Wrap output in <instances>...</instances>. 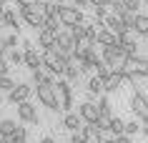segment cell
I'll return each instance as SVG.
<instances>
[{"mask_svg": "<svg viewBox=\"0 0 148 143\" xmlns=\"http://www.w3.org/2000/svg\"><path fill=\"white\" fill-rule=\"evenodd\" d=\"M103 20H106V28H110V30H116L118 35H123V33L128 30V28L123 25V20H121V15H116V13H110V15H106Z\"/></svg>", "mask_w": 148, "mask_h": 143, "instance_id": "obj_22", "label": "cell"}, {"mask_svg": "<svg viewBox=\"0 0 148 143\" xmlns=\"http://www.w3.org/2000/svg\"><path fill=\"white\" fill-rule=\"evenodd\" d=\"M136 15H138L136 10H123L121 13V20H123V25L128 30H136Z\"/></svg>", "mask_w": 148, "mask_h": 143, "instance_id": "obj_27", "label": "cell"}, {"mask_svg": "<svg viewBox=\"0 0 148 143\" xmlns=\"http://www.w3.org/2000/svg\"><path fill=\"white\" fill-rule=\"evenodd\" d=\"M101 58L113 68V70H121L123 63H125V58H128V53H125L121 45H101Z\"/></svg>", "mask_w": 148, "mask_h": 143, "instance_id": "obj_4", "label": "cell"}, {"mask_svg": "<svg viewBox=\"0 0 148 143\" xmlns=\"http://www.w3.org/2000/svg\"><path fill=\"white\" fill-rule=\"evenodd\" d=\"M140 133H143V135H146V138H148V120H146V123H143V126H140Z\"/></svg>", "mask_w": 148, "mask_h": 143, "instance_id": "obj_43", "label": "cell"}, {"mask_svg": "<svg viewBox=\"0 0 148 143\" xmlns=\"http://www.w3.org/2000/svg\"><path fill=\"white\" fill-rule=\"evenodd\" d=\"M131 111H133V116L140 120V123H146L148 120V98L143 93H133V98H131Z\"/></svg>", "mask_w": 148, "mask_h": 143, "instance_id": "obj_10", "label": "cell"}, {"mask_svg": "<svg viewBox=\"0 0 148 143\" xmlns=\"http://www.w3.org/2000/svg\"><path fill=\"white\" fill-rule=\"evenodd\" d=\"M80 131H83V141L86 143H103V131L98 128V123H86Z\"/></svg>", "mask_w": 148, "mask_h": 143, "instance_id": "obj_14", "label": "cell"}, {"mask_svg": "<svg viewBox=\"0 0 148 143\" xmlns=\"http://www.w3.org/2000/svg\"><path fill=\"white\" fill-rule=\"evenodd\" d=\"M15 131H18V120H13V118H3V120H0V135L13 138Z\"/></svg>", "mask_w": 148, "mask_h": 143, "instance_id": "obj_24", "label": "cell"}, {"mask_svg": "<svg viewBox=\"0 0 148 143\" xmlns=\"http://www.w3.org/2000/svg\"><path fill=\"white\" fill-rule=\"evenodd\" d=\"M10 143H28V128L18 126V131L13 133V138H10Z\"/></svg>", "mask_w": 148, "mask_h": 143, "instance_id": "obj_30", "label": "cell"}, {"mask_svg": "<svg viewBox=\"0 0 148 143\" xmlns=\"http://www.w3.org/2000/svg\"><path fill=\"white\" fill-rule=\"evenodd\" d=\"M138 131H140L138 120H128V123H125V133H128V135H136Z\"/></svg>", "mask_w": 148, "mask_h": 143, "instance_id": "obj_34", "label": "cell"}, {"mask_svg": "<svg viewBox=\"0 0 148 143\" xmlns=\"http://www.w3.org/2000/svg\"><path fill=\"white\" fill-rule=\"evenodd\" d=\"M58 18H60L63 28H73V25L83 23V10L75 8V5H65V3H60V5H58Z\"/></svg>", "mask_w": 148, "mask_h": 143, "instance_id": "obj_6", "label": "cell"}, {"mask_svg": "<svg viewBox=\"0 0 148 143\" xmlns=\"http://www.w3.org/2000/svg\"><path fill=\"white\" fill-rule=\"evenodd\" d=\"M133 33H136V30H125L123 35H121V43H118V45L123 48L128 55H138V40H136Z\"/></svg>", "mask_w": 148, "mask_h": 143, "instance_id": "obj_15", "label": "cell"}, {"mask_svg": "<svg viewBox=\"0 0 148 143\" xmlns=\"http://www.w3.org/2000/svg\"><path fill=\"white\" fill-rule=\"evenodd\" d=\"M0 103H3V90H0Z\"/></svg>", "mask_w": 148, "mask_h": 143, "instance_id": "obj_45", "label": "cell"}, {"mask_svg": "<svg viewBox=\"0 0 148 143\" xmlns=\"http://www.w3.org/2000/svg\"><path fill=\"white\" fill-rule=\"evenodd\" d=\"M35 95H38V103L45 105L48 111H53V113L60 111L58 93H55V83H40V86H35Z\"/></svg>", "mask_w": 148, "mask_h": 143, "instance_id": "obj_1", "label": "cell"}, {"mask_svg": "<svg viewBox=\"0 0 148 143\" xmlns=\"http://www.w3.org/2000/svg\"><path fill=\"white\" fill-rule=\"evenodd\" d=\"M10 65H25V53L23 50H18V48H8V53H5Z\"/></svg>", "mask_w": 148, "mask_h": 143, "instance_id": "obj_25", "label": "cell"}, {"mask_svg": "<svg viewBox=\"0 0 148 143\" xmlns=\"http://www.w3.org/2000/svg\"><path fill=\"white\" fill-rule=\"evenodd\" d=\"M70 5H75V8H93V0H70Z\"/></svg>", "mask_w": 148, "mask_h": 143, "instance_id": "obj_36", "label": "cell"}, {"mask_svg": "<svg viewBox=\"0 0 148 143\" xmlns=\"http://www.w3.org/2000/svg\"><path fill=\"white\" fill-rule=\"evenodd\" d=\"M125 80L128 78L123 75V70H113L108 78H103V90H106V93H118V90L123 88Z\"/></svg>", "mask_w": 148, "mask_h": 143, "instance_id": "obj_13", "label": "cell"}, {"mask_svg": "<svg viewBox=\"0 0 148 143\" xmlns=\"http://www.w3.org/2000/svg\"><path fill=\"white\" fill-rule=\"evenodd\" d=\"M121 3H123V8L136 10V13H138V8H140V3H143V0H121Z\"/></svg>", "mask_w": 148, "mask_h": 143, "instance_id": "obj_35", "label": "cell"}, {"mask_svg": "<svg viewBox=\"0 0 148 143\" xmlns=\"http://www.w3.org/2000/svg\"><path fill=\"white\" fill-rule=\"evenodd\" d=\"M30 83H33V86H40V83H55V78H53V73H50V70L45 73V68H35V70H30Z\"/></svg>", "mask_w": 148, "mask_h": 143, "instance_id": "obj_20", "label": "cell"}, {"mask_svg": "<svg viewBox=\"0 0 148 143\" xmlns=\"http://www.w3.org/2000/svg\"><path fill=\"white\" fill-rule=\"evenodd\" d=\"M50 48H55L65 60H73V53H75V38H73L70 28H68V30H63V28H60V30H58V38H55V43Z\"/></svg>", "mask_w": 148, "mask_h": 143, "instance_id": "obj_3", "label": "cell"}, {"mask_svg": "<svg viewBox=\"0 0 148 143\" xmlns=\"http://www.w3.org/2000/svg\"><path fill=\"white\" fill-rule=\"evenodd\" d=\"M68 143H86L83 141V131H73V135H70Z\"/></svg>", "mask_w": 148, "mask_h": 143, "instance_id": "obj_38", "label": "cell"}, {"mask_svg": "<svg viewBox=\"0 0 148 143\" xmlns=\"http://www.w3.org/2000/svg\"><path fill=\"white\" fill-rule=\"evenodd\" d=\"M90 10H93V15H95V18H101V20L108 15V5H93Z\"/></svg>", "mask_w": 148, "mask_h": 143, "instance_id": "obj_33", "label": "cell"}, {"mask_svg": "<svg viewBox=\"0 0 148 143\" xmlns=\"http://www.w3.org/2000/svg\"><path fill=\"white\" fill-rule=\"evenodd\" d=\"M65 63H68V60H65V58H63L55 48H45V50H43V68H45V70H50L55 78H60V75H63Z\"/></svg>", "mask_w": 148, "mask_h": 143, "instance_id": "obj_2", "label": "cell"}, {"mask_svg": "<svg viewBox=\"0 0 148 143\" xmlns=\"http://www.w3.org/2000/svg\"><path fill=\"white\" fill-rule=\"evenodd\" d=\"M103 143H116V135L113 138H103Z\"/></svg>", "mask_w": 148, "mask_h": 143, "instance_id": "obj_44", "label": "cell"}, {"mask_svg": "<svg viewBox=\"0 0 148 143\" xmlns=\"http://www.w3.org/2000/svg\"><path fill=\"white\" fill-rule=\"evenodd\" d=\"M143 5H146V8H148V0H143Z\"/></svg>", "mask_w": 148, "mask_h": 143, "instance_id": "obj_46", "label": "cell"}, {"mask_svg": "<svg viewBox=\"0 0 148 143\" xmlns=\"http://www.w3.org/2000/svg\"><path fill=\"white\" fill-rule=\"evenodd\" d=\"M20 13H18L15 8H8L5 5V10H3V15H0V28H10V30H15V33H20L23 28H20Z\"/></svg>", "mask_w": 148, "mask_h": 143, "instance_id": "obj_11", "label": "cell"}, {"mask_svg": "<svg viewBox=\"0 0 148 143\" xmlns=\"http://www.w3.org/2000/svg\"><path fill=\"white\" fill-rule=\"evenodd\" d=\"M136 33L140 38H148V13H138L136 15Z\"/></svg>", "mask_w": 148, "mask_h": 143, "instance_id": "obj_26", "label": "cell"}, {"mask_svg": "<svg viewBox=\"0 0 148 143\" xmlns=\"http://www.w3.org/2000/svg\"><path fill=\"white\" fill-rule=\"evenodd\" d=\"M63 126H65V131H80L83 128V118H80V113H73V111H68L65 113V118H63Z\"/></svg>", "mask_w": 148, "mask_h": 143, "instance_id": "obj_19", "label": "cell"}, {"mask_svg": "<svg viewBox=\"0 0 148 143\" xmlns=\"http://www.w3.org/2000/svg\"><path fill=\"white\" fill-rule=\"evenodd\" d=\"M113 0H93V5H110Z\"/></svg>", "mask_w": 148, "mask_h": 143, "instance_id": "obj_42", "label": "cell"}, {"mask_svg": "<svg viewBox=\"0 0 148 143\" xmlns=\"http://www.w3.org/2000/svg\"><path fill=\"white\" fill-rule=\"evenodd\" d=\"M98 108H101L103 116H113V105H110L108 95H101V98H98Z\"/></svg>", "mask_w": 148, "mask_h": 143, "instance_id": "obj_28", "label": "cell"}, {"mask_svg": "<svg viewBox=\"0 0 148 143\" xmlns=\"http://www.w3.org/2000/svg\"><path fill=\"white\" fill-rule=\"evenodd\" d=\"M15 86H18V83L10 78V75H0V90H3V93H10Z\"/></svg>", "mask_w": 148, "mask_h": 143, "instance_id": "obj_31", "label": "cell"}, {"mask_svg": "<svg viewBox=\"0 0 148 143\" xmlns=\"http://www.w3.org/2000/svg\"><path fill=\"white\" fill-rule=\"evenodd\" d=\"M110 123H113V116H103V113H101V118H98V128H101L103 133H108V131H110Z\"/></svg>", "mask_w": 148, "mask_h": 143, "instance_id": "obj_32", "label": "cell"}, {"mask_svg": "<svg viewBox=\"0 0 148 143\" xmlns=\"http://www.w3.org/2000/svg\"><path fill=\"white\" fill-rule=\"evenodd\" d=\"M18 38H20V33H15V30L10 33L8 38H5V40H8V48H18Z\"/></svg>", "mask_w": 148, "mask_h": 143, "instance_id": "obj_37", "label": "cell"}, {"mask_svg": "<svg viewBox=\"0 0 148 143\" xmlns=\"http://www.w3.org/2000/svg\"><path fill=\"white\" fill-rule=\"evenodd\" d=\"M13 3H15L18 8H28V5H38L40 0H13Z\"/></svg>", "mask_w": 148, "mask_h": 143, "instance_id": "obj_39", "label": "cell"}, {"mask_svg": "<svg viewBox=\"0 0 148 143\" xmlns=\"http://www.w3.org/2000/svg\"><path fill=\"white\" fill-rule=\"evenodd\" d=\"M23 53H25V65H28L30 70L43 68V53H38V48H28V50H23Z\"/></svg>", "mask_w": 148, "mask_h": 143, "instance_id": "obj_17", "label": "cell"}, {"mask_svg": "<svg viewBox=\"0 0 148 143\" xmlns=\"http://www.w3.org/2000/svg\"><path fill=\"white\" fill-rule=\"evenodd\" d=\"M78 113H80V118H83V123H98V118H101V108H98L95 101L80 103L78 105Z\"/></svg>", "mask_w": 148, "mask_h": 143, "instance_id": "obj_12", "label": "cell"}, {"mask_svg": "<svg viewBox=\"0 0 148 143\" xmlns=\"http://www.w3.org/2000/svg\"><path fill=\"white\" fill-rule=\"evenodd\" d=\"M18 120L20 123H40V113H38V105L30 103V98L18 103Z\"/></svg>", "mask_w": 148, "mask_h": 143, "instance_id": "obj_8", "label": "cell"}, {"mask_svg": "<svg viewBox=\"0 0 148 143\" xmlns=\"http://www.w3.org/2000/svg\"><path fill=\"white\" fill-rule=\"evenodd\" d=\"M110 133H113V135H123V133H125V120H121V118H116V116H113Z\"/></svg>", "mask_w": 148, "mask_h": 143, "instance_id": "obj_29", "label": "cell"}, {"mask_svg": "<svg viewBox=\"0 0 148 143\" xmlns=\"http://www.w3.org/2000/svg\"><path fill=\"white\" fill-rule=\"evenodd\" d=\"M80 65H78V60L73 58V60H68L65 63V70H63V78H68L70 83H78V78H80Z\"/></svg>", "mask_w": 148, "mask_h": 143, "instance_id": "obj_21", "label": "cell"}, {"mask_svg": "<svg viewBox=\"0 0 148 143\" xmlns=\"http://www.w3.org/2000/svg\"><path fill=\"white\" fill-rule=\"evenodd\" d=\"M101 93H106L103 90V78L101 75H93V78L88 80V101H93L95 95H101Z\"/></svg>", "mask_w": 148, "mask_h": 143, "instance_id": "obj_23", "label": "cell"}, {"mask_svg": "<svg viewBox=\"0 0 148 143\" xmlns=\"http://www.w3.org/2000/svg\"><path fill=\"white\" fill-rule=\"evenodd\" d=\"M116 143H133V141L128 133H123V135H116Z\"/></svg>", "mask_w": 148, "mask_h": 143, "instance_id": "obj_41", "label": "cell"}, {"mask_svg": "<svg viewBox=\"0 0 148 143\" xmlns=\"http://www.w3.org/2000/svg\"><path fill=\"white\" fill-rule=\"evenodd\" d=\"M18 13H20V18H23V23L28 25V28H35V30H40L43 28V23H45V13L38 8V5H28V8H18Z\"/></svg>", "mask_w": 148, "mask_h": 143, "instance_id": "obj_7", "label": "cell"}, {"mask_svg": "<svg viewBox=\"0 0 148 143\" xmlns=\"http://www.w3.org/2000/svg\"><path fill=\"white\" fill-rule=\"evenodd\" d=\"M33 93H35V86H33V83H18V86L8 93V103L18 105V103H23V101H28Z\"/></svg>", "mask_w": 148, "mask_h": 143, "instance_id": "obj_9", "label": "cell"}, {"mask_svg": "<svg viewBox=\"0 0 148 143\" xmlns=\"http://www.w3.org/2000/svg\"><path fill=\"white\" fill-rule=\"evenodd\" d=\"M95 43L98 45H118L121 43V35L116 30H110V28H101L98 35H95Z\"/></svg>", "mask_w": 148, "mask_h": 143, "instance_id": "obj_16", "label": "cell"}, {"mask_svg": "<svg viewBox=\"0 0 148 143\" xmlns=\"http://www.w3.org/2000/svg\"><path fill=\"white\" fill-rule=\"evenodd\" d=\"M55 38H58V30H50V28H40L38 30V45L43 48V50L53 45Z\"/></svg>", "mask_w": 148, "mask_h": 143, "instance_id": "obj_18", "label": "cell"}, {"mask_svg": "<svg viewBox=\"0 0 148 143\" xmlns=\"http://www.w3.org/2000/svg\"><path fill=\"white\" fill-rule=\"evenodd\" d=\"M73 83H70L68 78H58L55 80V93H58V103H60V111L63 113H68L70 108H73Z\"/></svg>", "mask_w": 148, "mask_h": 143, "instance_id": "obj_5", "label": "cell"}, {"mask_svg": "<svg viewBox=\"0 0 148 143\" xmlns=\"http://www.w3.org/2000/svg\"><path fill=\"white\" fill-rule=\"evenodd\" d=\"M5 53H8V40L0 35V55H5Z\"/></svg>", "mask_w": 148, "mask_h": 143, "instance_id": "obj_40", "label": "cell"}]
</instances>
